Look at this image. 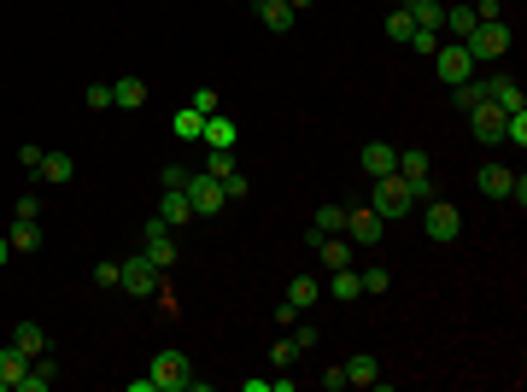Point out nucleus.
Listing matches in <instances>:
<instances>
[{
    "label": "nucleus",
    "mask_w": 527,
    "mask_h": 392,
    "mask_svg": "<svg viewBox=\"0 0 527 392\" xmlns=\"http://www.w3.org/2000/svg\"><path fill=\"white\" fill-rule=\"evenodd\" d=\"M147 375H153V387H158V392H188V387H199V380H194V369H188V351H176V346L153 351Z\"/></svg>",
    "instance_id": "nucleus-1"
},
{
    "label": "nucleus",
    "mask_w": 527,
    "mask_h": 392,
    "mask_svg": "<svg viewBox=\"0 0 527 392\" xmlns=\"http://www.w3.org/2000/svg\"><path fill=\"white\" fill-rule=\"evenodd\" d=\"M375 211H381V223H399V217L417 211V194H410V182H404L399 170H393V176H375Z\"/></svg>",
    "instance_id": "nucleus-2"
},
{
    "label": "nucleus",
    "mask_w": 527,
    "mask_h": 392,
    "mask_svg": "<svg viewBox=\"0 0 527 392\" xmlns=\"http://www.w3.org/2000/svg\"><path fill=\"white\" fill-rule=\"evenodd\" d=\"M434 76H440L445 88L469 83V76H474V53L463 42H440V47H434Z\"/></svg>",
    "instance_id": "nucleus-3"
},
{
    "label": "nucleus",
    "mask_w": 527,
    "mask_h": 392,
    "mask_svg": "<svg viewBox=\"0 0 527 392\" xmlns=\"http://www.w3.org/2000/svg\"><path fill=\"white\" fill-rule=\"evenodd\" d=\"M422 235L440 240V246H451V240L463 235V211L451 205V199H428V211H422Z\"/></svg>",
    "instance_id": "nucleus-4"
},
{
    "label": "nucleus",
    "mask_w": 527,
    "mask_h": 392,
    "mask_svg": "<svg viewBox=\"0 0 527 392\" xmlns=\"http://www.w3.org/2000/svg\"><path fill=\"white\" fill-rule=\"evenodd\" d=\"M182 194H188V205H194V217H217V211L229 205V194H223V182L211 176V170H194Z\"/></svg>",
    "instance_id": "nucleus-5"
},
{
    "label": "nucleus",
    "mask_w": 527,
    "mask_h": 392,
    "mask_svg": "<svg viewBox=\"0 0 527 392\" xmlns=\"http://www.w3.org/2000/svg\"><path fill=\"white\" fill-rule=\"evenodd\" d=\"M141 252L153 258V269H158V276H165V269L176 264V240H170V223L158 217V211L147 217V228H141Z\"/></svg>",
    "instance_id": "nucleus-6"
},
{
    "label": "nucleus",
    "mask_w": 527,
    "mask_h": 392,
    "mask_svg": "<svg viewBox=\"0 0 527 392\" xmlns=\"http://www.w3.org/2000/svg\"><path fill=\"white\" fill-rule=\"evenodd\" d=\"M510 42H515L510 24H504V18H492V24H474V36H469L463 47H469L474 65H481V59H504V53H510Z\"/></svg>",
    "instance_id": "nucleus-7"
},
{
    "label": "nucleus",
    "mask_w": 527,
    "mask_h": 392,
    "mask_svg": "<svg viewBox=\"0 0 527 392\" xmlns=\"http://www.w3.org/2000/svg\"><path fill=\"white\" fill-rule=\"evenodd\" d=\"M124 293H135V299H153L158 293V269H153V258L147 252H135V258H124V281H118Z\"/></svg>",
    "instance_id": "nucleus-8"
},
{
    "label": "nucleus",
    "mask_w": 527,
    "mask_h": 392,
    "mask_svg": "<svg viewBox=\"0 0 527 392\" xmlns=\"http://www.w3.org/2000/svg\"><path fill=\"white\" fill-rule=\"evenodd\" d=\"M463 117H469V129H474L481 140H499V135H504V117H510V112H499L492 100H474V106H469Z\"/></svg>",
    "instance_id": "nucleus-9"
},
{
    "label": "nucleus",
    "mask_w": 527,
    "mask_h": 392,
    "mask_svg": "<svg viewBox=\"0 0 527 392\" xmlns=\"http://www.w3.org/2000/svg\"><path fill=\"white\" fill-rule=\"evenodd\" d=\"M481 94L492 100L499 112H527V94H522V88L510 83V76H486V83H481Z\"/></svg>",
    "instance_id": "nucleus-10"
},
{
    "label": "nucleus",
    "mask_w": 527,
    "mask_h": 392,
    "mask_svg": "<svg viewBox=\"0 0 527 392\" xmlns=\"http://www.w3.org/2000/svg\"><path fill=\"white\" fill-rule=\"evenodd\" d=\"M474 24H481V18H474V6H469V0H451V6H445L440 36H451V42H469V36H474Z\"/></svg>",
    "instance_id": "nucleus-11"
},
{
    "label": "nucleus",
    "mask_w": 527,
    "mask_h": 392,
    "mask_svg": "<svg viewBox=\"0 0 527 392\" xmlns=\"http://www.w3.org/2000/svg\"><path fill=\"white\" fill-rule=\"evenodd\" d=\"M358 164H363V176H393V164H399V147H387V140H369V147H363L358 153Z\"/></svg>",
    "instance_id": "nucleus-12"
},
{
    "label": "nucleus",
    "mask_w": 527,
    "mask_h": 392,
    "mask_svg": "<svg viewBox=\"0 0 527 392\" xmlns=\"http://www.w3.org/2000/svg\"><path fill=\"white\" fill-rule=\"evenodd\" d=\"M381 228H387V223H381V211H346V235L352 240H358V246H375V240H381Z\"/></svg>",
    "instance_id": "nucleus-13"
},
{
    "label": "nucleus",
    "mask_w": 527,
    "mask_h": 392,
    "mask_svg": "<svg viewBox=\"0 0 527 392\" xmlns=\"http://www.w3.org/2000/svg\"><path fill=\"white\" fill-rule=\"evenodd\" d=\"M328 299H334V305H352V299H363V281H358V269H352V264L328 269Z\"/></svg>",
    "instance_id": "nucleus-14"
},
{
    "label": "nucleus",
    "mask_w": 527,
    "mask_h": 392,
    "mask_svg": "<svg viewBox=\"0 0 527 392\" xmlns=\"http://www.w3.org/2000/svg\"><path fill=\"white\" fill-rule=\"evenodd\" d=\"M340 369H346V387H375V380H381V364H375V351H352Z\"/></svg>",
    "instance_id": "nucleus-15"
},
{
    "label": "nucleus",
    "mask_w": 527,
    "mask_h": 392,
    "mask_svg": "<svg viewBox=\"0 0 527 392\" xmlns=\"http://www.w3.org/2000/svg\"><path fill=\"white\" fill-rule=\"evenodd\" d=\"M70 176H77V158H70V153H42V164H36V182H42V188L47 182L59 188V182H70Z\"/></svg>",
    "instance_id": "nucleus-16"
},
{
    "label": "nucleus",
    "mask_w": 527,
    "mask_h": 392,
    "mask_svg": "<svg viewBox=\"0 0 527 392\" xmlns=\"http://www.w3.org/2000/svg\"><path fill=\"white\" fill-rule=\"evenodd\" d=\"M510 182H515V170H504V164H481V170H474V188H481L486 199H504V194H510Z\"/></svg>",
    "instance_id": "nucleus-17"
},
{
    "label": "nucleus",
    "mask_w": 527,
    "mask_h": 392,
    "mask_svg": "<svg viewBox=\"0 0 527 392\" xmlns=\"http://www.w3.org/2000/svg\"><path fill=\"white\" fill-rule=\"evenodd\" d=\"M158 217H165L170 228H188V223H194V205H188V194H182V188H165V199H158Z\"/></svg>",
    "instance_id": "nucleus-18"
},
{
    "label": "nucleus",
    "mask_w": 527,
    "mask_h": 392,
    "mask_svg": "<svg viewBox=\"0 0 527 392\" xmlns=\"http://www.w3.org/2000/svg\"><path fill=\"white\" fill-rule=\"evenodd\" d=\"M12 346L24 351L29 364H36V357H47V328H42V323H18V328H12Z\"/></svg>",
    "instance_id": "nucleus-19"
},
{
    "label": "nucleus",
    "mask_w": 527,
    "mask_h": 392,
    "mask_svg": "<svg viewBox=\"0 0 527 392\" xmlns=\"http://www.w3.org/2000/svg\"><path fill=\"white\" fill-rule=\"evenodd\" d=\"M111 106H118V112H141V106H147V83H141V76L111 83Z\"/></svg>",
    "instance_id": "nucleus-20"
},
{
    "label": "nucleus",
    "mask_w": 527,
    "mask_h": 392,
    "mask_svg": "<svg viewBox=\"0 0 527 392\" xmlns=\"http://www.w3.org/2000/svg\"><path fill=\"white\" fill-rule=\"evenodd\" d=\"M206 147H217V153H235V117H223V112H211L206 117Z\"/></svg>",
    "instance_id": "nucleus-21"
},
{
    "label": "nucleus",
    "mask_w": 527,
    "mask_h": 392,
    "mask_svg": "<svg viewBox=\"0 0 527 392\" xmlns=\"http://www.w3.org/2000/svg\"><path fill=\"white\" fill-rule=\"evenodd\" d=\"M6 240H12V252H36V246H42V217H18V223L6 228Z\"/></svg>",
    "instance_id": "nucleus-22"
},
{
    "label": "nucleus",
    "mask_w": 527,
    "mask_h": 392,
    "mask_svg": "<svg viewBox=\"0 0 527 392\" xmlns=\"http://www.w3.org/2000/svg\"><path fill=\"white\" fill-rule=\"evenodd\" d=\"M317 299H322V281H317V276H293V281H288V305H293V310H311Z\"/></svg>",
    "instance_id": "nucleus-23"
},
{
    "label": "nucleus",
    "mask_w": 527,
    "mask_h": 392,
    "mask_svg": "<svg viewBox=\"0 0 527 392\" xmlns=\"http://www.w3.org/2000/svg\"><path fill=\"white\" fill-rule=\"evenodd\" d=\"M24 369H29V357L12 346V340H6V346H0V392H6V387H18V375H24Z\"/></svg>",
    "instance_id": "nucleus-24"
},
{
    "label": "nucleus",
    "mask_w": 527,
    "mask_h": 392,
    "mask_svg": "<svg viewBox=\"0 0 527 392\" xmlns=\"http://www.w3.org/2000/svg\"><path fill=\"white\" fill-rule=\"evenodd\" d=\"M258 18H264V29H281V36H288L299 12H293L288 0H258Z\"/></svg>",
    "instance_id": "nucleus-25"
},
{
    "label": "nucleus",
    "mask_w": 527,
    "mask_h": 392,
    "mask_svg": "<svg viewBox=\"0 0 527 392\" xmlns=\"http://www.w3.org/2000/svg\"><path fill=\"white\" fill-rule=\"evenodd\" d=\"M311 228H317V235H346V205H317V217H311Z\"/></svg>",
    "instance_id": "nucleus-26"
},
{
    "label": "nucleus",
    "mask_w": 527,
    "mask_h": 392,
    "mask_svg": "<svg viewBox=\"0 0 527 392\" xmlns=\"http://www.w3.org/2000/svg\"><path fill=\"white\" fill-rule=\"evenodd\" d=\"M410 182V194H417V182H428V153H399V164H393Z\"/></svg>",
    "instance_id": "nucleus-27"
},
{
    "label": "nucleus",
    "mask_w": 527,
    "mask_h": 392,
    "mask_svg": "<svg viewBox=\"0 0 527 392\" xmlns=\"http://www.w3.org/2000/svg\"><path fill=\"white\" fill-rule=\"evenodd\" d=\"M170 129H176L182 140H199V135H206V112H194V106H182V112L170 117Z\"/></svg>",
    "instance_id": "nucleus-28"
},
{
    "label": "nucleus",
    "mask_w": 527,
    "mask_h": 392,
    "mask_svg": "<svg viewBox=\"0 0 527 392\" xmlns=\"http://www.w3.org/2000/svg\"><path fill=\"white\" fill-rule=\"evenodd\" d=\"M358 281H363V293L369 299H381L393 287V269H381V264H369V269H358Z\"/></svg>",
    "instance_id": "nucleus-29"
},
{
    "label": "nucleus",
    "mask_w": 527,
    "mask_h": 392,
    "mask_svg": "<svg viewBox=\"0 0 527 392\" xmlns=\"http://www.w3.org/2000/svg\"><path fill=\"white\" fill-rule=\"evenodd\" d=\"M387 36H393V42H410V36H417V18L404 12V6H393V18H387Z\"/></svg>",
    "instance_id": "nucleus-30"
},
{
    "label": "nucleus",
    "mask_w": 527,
    "mask_h": 392,
    "mask_svg": "<svg viewBox=\"0 0 527 392\" xmlns=\"http://www.w3.org/2000/svg\"><path fill=\"white\" fill-rule=\"evenodd\" d=\"M499 140H515V147H527V112H510L504 117V135Z\"/></svg>",
    "instance_id": "nucleus-31"
},
{
    "label": "nucleus",
    "mask_w": 527,
    "mask_h": 392,
    "mask_svg": "<svg viewBox=\"0 0 527 392\" xmlns=\"http://www.w3.org/2000/svg\"><path fill=\"white\" fill-rule=\"evenodd\" d=\"M188 106H194V112H206V117H211V112H223V94H217V88H199V94L188 100Z\"/></svg>",
    "instance_id": "nucleus-32"
},
{
    "label": "nucleus",
    "mask_w": 527,
    "mask_h": 392,
    "mask_svg": "<svg viewBox=\"0 0 527 392\" xmlns=\"http://www.w3.org/2000/svg\"><path fill=\"white\" fill-rule=\"evenodd\" d=\"M118 281H124V264H94V287H118Z\"/></svg>",
    "instance_id": "nucleus-33"
},
{
    "label": "nucleus",
    "mask_w": 527,
    "mask_h": 392,
    "mask_svg": "<svg viewBox=\"0 0 527 392\" xmlns=\"http://www.w3.org/2000/svg\"><path fill=\"white\" fill-rule=\"evenodd\" d=\"M223 194H229V199H247V194H252V182L240 176V170H229V176H223Z\"/></svg>",
    "instance_id": "nucleus-34"
},
{
    "label": "nucleus",
    "mask_w": 527,
    "mask_h": 392,
    "mask_svg": "<svg viewBox=\"0 0 527 392\" xmlns=\"http://www.w3.org/2000/svg\"><path fill=\"white\" fill-rule=\"evenodd\" d=\"M440 42H445L440 29H417V36H410V47H417V53H428V59H434V47H440Z\"/></svg>",
    "instance_id": "nucleus-35"
},
{
    "label": "nucleus",
    "mask_w": 527,
    "mask_h": 392,
    "mask_svg": "<svg viewBox=\"0 0 527 392\" xmlns=\"http://www.w3.org/2000/svg\"><path fill=\"white\" fill-rule=\"evenodd\" d=\"M206 170H211V176H217V182H223V176H229V170H235V153H217V147H211Z\"/></svg>",
    "instance_id": "nucleus-36"
},
{
    "label": "nucleus",
    "mask_w": 527,
    "mask_h": 392,
    "mask_svg": "<svg viewBox=\"0 0 527 392\" xmlns=\"http://www.w3.org/2000/svg\"><path fill=\"white\" fill-rule=\"evenodd\" d=\"M293 357H299V346H293V340H276V346H270V364H276V369H288Z\"/></svg>",
    "instance_id": "nucleus-37"
},
{
    "label": "nucleus",
    "mask_w": 527,
    "mask_h": 392,
    "mask_svg": "<svg viewBox=\"0 0 527 392\" xmlns=\"http://www.w3.org/2000/svg\"><path fill=\"white\" fill-rule=\"evenodd\" d=\"M83 100H88V112H106V106H111V83H94Z\"/></svg>",
    "instance_id": "nucleus-38"
},
{
    "label": "nucleus",
    "mask_w": 527,
    "mask_h": 392,
    "mask_svg": "<svg viewBox=\"0 0 527 392\" xmlns=\"http://www.w3.org/2000/svg\"><path fill=\"white\" fill-rule=\"evenodd\" d=\"M317 387H322V392H346V369H322Z\"/></svg>",
    "instance_id": "nucleus-39"
},
{
    "label": "nucleus",
    "mask_w": 527,
    "mask_h": 392,
    "mask_svg": "<svg viewBox=\"0 0 527 392\" xmlns=\"http://www.w3.org/2000/svg\"><path fill=\"white\" fill-rule=\"evenodd\" d=\"M158 182H165V188H188V170H182V164H165V170H158Z\"/></svg>",
    "instance_id": "nucleus-40"
},
{
    "label": "nucleus",
    "mask_w": 527,
    "mask_h": 392,
    "mask_svg": "<svg viewBox=\"0 0 527 392\" xmlns=\"http://www.w3.org/2000/svg\"><path fill=\"white\" fill-rule=\"evenodd\" d=\"M18 158H24V170L36 176V164H42V147H36V140H24V147H18Z\"/></svg>",
    "instance_id": "nucleus-41"
},
{
    "label": "nucleus",
    "mask_w": 527,
    "mask_h": 392,
    "mask_svg": "<svg viewBox=\"0 0 527 392\" xmlns=\"http://www.w3.org/2000/svg\"><path fill=\"white\" fill-rule=\"evenodd\" d=\"M18 217H42V194H24V199H18Z\"/></svg>",
    "instance_id": "nucleus-42"
},
{
    "label": "nucleus",
    "mask_w": 527,
    "mask_h": 392,
    "mask_svg": "<svg viewBox=\"0 0 527 392\" xmlns=\"http://www.w3.org/2000/svg\"><path fill=\"white\" fill-rule=\"evenodd\" d=\"M293 346L311 351V346H317V328H299V323H293Z\"/></svg>",
    "instance_id": "nucleus-43"
},
{
    "label": "nucleus",
    "mask_w": 527,
    "mask_h": 392,
    "mask_svg": "<svg viewBox=\"0 0 527 392\" xmlns=\"http://www.w3.org/2000/svg\"><path fill=\"white\" fill-rule=\"evenodd\" d=\"M299 316H305V310H293L288 299H281V305H276V323H281V328H293V323H299Z\"/></svg>",
    "instance_id": "nucleus-44"
},
{
    "label": "nucleus",
    "mask_w": 527,
    "mask_h": 392,
    "mask_svg": "<svg viewBox=\"0 0 527 392\" xmlns=\"http://www.w3.org/2000/svg\"><path fill=\"white\" fill-rule=\"evenodd\" d=\"M288 6H293V12H311V6H317V0H288Z\"/></svg>",
    "instance_id": "nucleus-45"
},
{
    "label": "nucleus",
    "mask_w": 527,
    "mask_h": 392,
    "mask_svg": "<svg viewBox=\"0 0 527 392\" xmlns=\"http://www.w3.org/2000/svg\"><path fill=\"white\" fill-rule=\"evenodd\" d=\"M6 258H12V240H6V235H0V264H6Z\"/></svg>",
    "instance_id": "nucleus-46"
},
{
    "label": "nucleus",
    "mask_w": 527,
    "mask_h": 392,
    "mask_svg": "<svg viewBox=\"0 0 527 392\" xmlns=\"http://www.w3.org/2000/svg\"><path fill=\"white\" fill-rule=\"evenodd\" d=\"M399 6H417V0H399Z\"/></svg>",
    "instance_id": "nucleus-47"
},
{
    "label": "nucleus",
    "mask_w": 527,
    "mask_h": 392,
    "mask_svg": "<svg viewBox=\"0 0 527 392\" xmlns=\"http://www.w3.org/2000/svg\"><path fill=\"white\" fill-rule=\"evenodd\" d=\"M469 6H474V0H469Z\"/></svg>",
    "instance_id": "nucleus-48"
}]
</instances>
